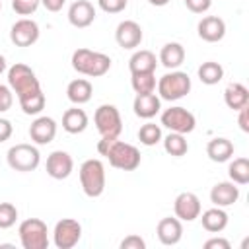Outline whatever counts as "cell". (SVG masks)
Instances as JSON below:
<instances>
[{
    "instance_id": "cell-45",
    "label": "cell",
    "mask_w": 249,
    "mask_h": 249,
    "mask_svg": "<svg viewBox=\"0 0 249 249\" xmlns=\"http://www.w3.org/2000/svg\"><path fill=\"white\" fill-rule=\"evenodd\" d=\"M6 70V58H4V54H0V74Z\"/></svg>"
},
{
    "instance_id": "cell-19",
    "label": "cell",
    "mask_w": 249,
    "mask_h": 249,
    "mask_svg": "<svg viewBox=\"0 0 249 249\" xmlns=\"http://www.w3.org/2000/svg\"><path fill=\"white\" fill-rule=\"evenodd\" d=\"M156 233H158V239L163 243V245H177L183 237V224L181 220L175 216H167V218H161L158 222V228H156Z\"/></svg>"
},
{
    "instance_id": "cell-34",
    "label": "cell",
    "mask_w": 249,
    "mask_h": 249,
    "mask_svg": "<svg viewBox=\"0 0 249 249\" xmlns=\"http://www.w3.org/2000/svg\"><path fill=\"white\" fill-rule=\"evenodd\" d=\"M18 220V208L12 202H0V230H8Z\"/></svg>"
},
{
    "instance_id": "cell-8",
    "label": "cell",
    "mask_w": 249,
    "mask_h": 249,
    "mask_svg": "<svg viewBox=\"0 0 249 249\" xmlns=\"http://www.w3.org/2000/svg\"><path fill=\"white\" fill-rule=\"evenodd\" d=\"M93 123L95 128L101 136H111V138H119V134L123 132V119L121 113L115 105L111 103H103L95 109L93 115Z\"/></svg>"
},
{
    "instance_id": "cell-15",
    "label": "cell",
    "mask_w": 249,
    "mask_h": 249,
    "mask_svg": "<svg viewBox=\"0 0 249 249\" xmlns=\"http://www.w3.org/2000/svg\"><path fill=\"white\" fill-rule=\"evenodd\" d=\"M56 136V121L53 117H37L31 124H29V138L39 144V146H45V144H51Z\"/></svg>"
},
{
    "instance_id": "cell-23",
    "label": "cell",
    "mask_w": 249,
    "mask_h": 249,
    "mask_svg": "<svg viewBox=\"0 0 249 249\" xmlns=\"http://www.w3.org/2000/svg\"><path fill=\"white\" fill-rule=\"evenodd\" d=\"M158 66V58L152 51L148 49H140L136 51L130 60H128V70L130 74H144V72H156Z\"/></svg>"
},
{
    "instance_id": "cell-31",
    "label": "cell",
    "mask_w": 249,
    "mask_h": 249,
    "mask_svg": "<svg viewBox=\"0 0 249 249\" xmlns=\"http://www.w3.org/2000/svg\"><path fill=\"white\" fill-rule=\"evenodd\" d=\"M230 181L235 185H247L249 183V160L247 158H235L228 165Z\"/></svg>"
},
{
    "instance_id": "cell-16",
    "label": "cell",
    "mask_w": 249,
    "mask_h": 249,
    "mask_svg": "<svg viewBox=\"0 0 249 249\" xmlns=\"http://www.w3.org/2000/svg\"><path fill=\"white\" fill-rule=\"evenodd\" d=\"M95 19V8L89 0H76L70 4L68 8V21L78 27V29H84V27H89Z\"/></svg>"
},
{
    "instance_id": "cell-29",
    "label": "cell",
    "mask_w": 249,
    "mask_h": 249,
    "mask_svg": "<svg viewBox=\"0 0 249 249\" xmlns=\"http://www.w3.org/2000/svg\"><path fill=\"white\" fill-rule=\"evenodd\" d=\"M18 101H19V107H21V111L25 115H39L45 109V103H47L43 89H37L33 93L21 95V97H18Z\"/></svg>"
},
{
    "instance_id": "cell-5",
    "label": "cell",
    "mask_w": 249,
    "mask_h": 249,
    "mask_svg": "<svg viewBox=\"0 0 249 249\" xmlns=\"http://www.w3.org/2000/svg\"><path fill=\"white\" fill-rule=\"evenodd\" d=\"M6 161L14 171L19 173H27V171H35L41 163V154L37 150V146L33 144H16L8 150L6 154Z\"/></svg>"
},
{
    "instance_id": "cell-32",
    "label": "cell",
    "mask_w": 249,
    "mask_h": 249,
    "mask_svg": "<svg viewBox=\"0 0 249 249\" xmlns=\"http://www.w3.org/2000/svg\"><path fill=\"white\" fill-rule=\"evenodd\" d=\"M130 86L134 93H152L156 89V74L154 72L130 74Z\"/></svg>"
},
{
    "instance_id": "cell-17",
    "label": "cell",
    "mask_w": 249,
    "mask_h": 249,
    "mask_svg": "<svg viewBox=\"0 0 249 249\" xmlns=\"http://www.w3.org/2000/svg\"><path fill=\"white\" fill-rule=\"evenodd\" d=\"M196 31H198V37L206 43H218L224 39L226 35V21L218 16H206L198 21L196 25Z\"/></svg>"
},
{
    "instance_id": "cell-33",
    "label": "cell",
    "mask_w": 249,
    "mask_h": 249,
    "mask_svg": "<svg viewBox=\"0 0 249 249\" xmlns=\"http://www.w3.org/2000/svg\"><path fill=\"white\" fill-rule=\"evenodd\" d=\"M138 140L144 146H156L161 140V126L156 123H146L138 130Z\"/></svg>"
},
{
    "instance_id": "cell-38",
    "label": "cell",
    "mask_w": 249,
    "mask_h": 249,
    "mask_svg": "<svg viewBox=\"0 0 249 249\" xmlns=\"http://www.w3.org/2000/svg\"><path fill=\"white\" fill-rule=\"evenodd\" d=\"M146 247V241L140 237V235H126L123 241H121V249H144Z\"/></svg>"
},
{
    "instance_id": "cell-28",
    "label": "cell",
    "mask_w": 249,
    "mask_h": 249,
    "mask_svg": "<svg viewBox=\"0 0 249 249\" xmlns=\"http://www.w3.org/2000/svg\"><path fill=\"white\" fill-rule=\"evenodd\" d=\"M196 74H198V80H200L202 84H206V86H214V84H218V82L224 78V68H222L220 62L206 60V62H202V64L198 66Z\"/></svg>"
},
{
    "instance_id": "cell-12",
    "label": "cell",
    "mask_w": 249,
    "mask_h": 249,
    "mask_svg": "<svg viewBox=\"0 0 249 249\" xmlns=\"http://www.w3.org/2000/svg\"><path fill=\"white\" fill-rule=\"evenodd\" d=\"M173 212L181 222H193L200 216V198L191 191L179 193L173 200Z\"/></svg>"
},
{
    "instance_id": "cell-9",
    "label": "cell",
    "mask_w": 249,
    "mask_h": 249,
    "mask_svg": "<svg viewBox=\"0 0 249 249\" xmlns=\"http://www.w3.org/2000/svg\"><path fill=\"white\" fill-rule=\"evenodd\" d=\"M160 123H161L169 132H179V134H189V132H193L195 126H196L195 115H193L189 109L179 107V105L165 109V111L161 113V117H160Z\"/></svg>"
},
{
    "instance_id": "cell-41",
    "label": "cell",
    "mask_w": 249,
    "mask_h": 249,
    "mask_svg": "<svg viewBox=\"0 0 249 249\" xmlns=\"http://www.w3.org/2000/svg\"><path fill=\"white\" fill-rule=\"evenodd\" d=\"M12 132H14L12 123H10L8 119H2V117H0V144L6 142V140L12 136Z\"/></svg>"
},
{
    "instance_id": "cell-24",
    "label": "cell",
    "mask_w": 249,
    "mask_h": 249,
    "mask_svg": "<svg viewBox=\"0 0 249 249\" xmlns=\"http://www.w3.org/2000/svg\"><path fill=\"white\" fill-rule=\"evenodd\" d=\"M93 93V86L89 80L86 78H76L66 86V97L74 103V105H84L91 99Z\"/></svg>"
},
{
    "instance_id": "cell-46",
    "label": "cell",
    "mask_w": 249,
    "mask_h": 249,
    "mask_svg": "<svg viewBox=\"0 0 249 249\" xmlns=\"http://www.w3.org/2000/svg\"><path fill=\"white\" fill-rule=\"evenodd\" d=\"M0 10H2V0H0Z\"/></svg>"
},
{
    "instance_id": "cell-4",
    "label": "cell",
    "mask_w": 249,
    "mask_h": 249,
    "mask_svg": "<svg viewBox=\"0 0 249 249\" xmlns=\"http://www.w3.org/2000/svg\"><path fill=\"white\" fill-rule=\"evenodd\" d=\"M105 158L109 160V163L115 167V169H123V171H134L140 161H142V156H140V150L128 142H123L119 138L113 140L111 148L107 150Z\"/></svg>"
},
{
    "instance_id": "cell-37",
    "label": "cell",
    "mask_w": 249,
    "mask_h": 249,
    "mask_svg": "<svg viewBox=\"0 0 249 249\" xmlns=\"http://www.w3.org/2000/svg\"><path fill=\"white\" fill-rule=\"evenodd\" d=\"M14 103V91L10 89V86H2L0 84V113H6Z\"/></svg>"
},
{
    "instance_id": "cell-40",
    "label": "cell",
    "mask_w": 249,
    "mask_h": 249,
    "mask_svg": "<svg viewBox=\"0 0 249 249\" xmlns=\"http://www.w3.org/2000/svg\"><path fill=\"white\" fill-rule=\"evenodd\" d=\"M230 247H231L230 241L224 237H212L204 241V249H230Z\"/></svg>"
},
{
    "instance_id": "cell-39",
    "label": "cell",
    "mask_w": 249,
    "mask_h": 249,
    "mask_svg": "<svg viewBox=\"0 0 249 249\" xmlns=\"http://www.w3.org/2000/svg\"><path fill=\"white\" fill-rule=\"evenodd\" d=\"M185 6L193 12V14H204L210 10L212 0H185Z\"/></svg>"
},
{
    "instance_id": "cell-1",
    "label": "cell",
    "mask_w": 249,
    "mask_h": 249,
    "mask_svg": "<svg viewBox=\"0 0 249 249\" xmlns=\"http://www.w3.org/2000/svg\"><path fill=\"white\" fill-rule=\"evenodd\" d=\"M72 68L78 74H84L89 78H99L109 72L111 56H107L105 53H97V51L82 47L72 53Z\"/></svg>"
},
{
    "instance_id": "cell-42",
    "label": "cell",
    "mask_w": 249,
    "mask_h": 249,
    "mask_svg": "<svg viewBox=\"0 0 249 249\" xmlns=\"http://www.w3.org/2000/svg\"><path fill=\"white\" fill-rule=\"evenodd\" d=\"M247 111H249V107L245 105V107H241L239 109V119H237V123H239V128L243 130V132H249V123H247Z\"/></svg>"
},
{
    "instance_id": "cell-6",
    "label": "cell",
    "mask_w": 249,
    "mask_h": 249,
    "mask_svg": "<svg viewBox=\"0 0 249 249\" xmlns=\"http://www.w3.org/2000/svg\"><path fill=\"white\" fill-rule=\"evenodd\" d=\"M19 241L23 249H47L49 247V230L47 224L39 218H27L18 228Z\"/></svg>"
},
{
    "instance_id": "cell-14",
    "label": "cell",
    "mask_w": 249,
    "mask_h": 249,
    "mask_svg": "<svg viewBox=\"0 0 249 249\" xmlns=\"http://www.w3.org/2000/svg\"><path fill=\"white\" fill-rule=\"evenodd\" d=\"M74 169V160L68 152L64 150H54L49 154L47 158V175L56 179V181H62L66 177H70Z\"/></svg>"
},
{
    "instance_id": "cell-25",
    "label": "cell",
    "mask_w": 249,
    "mask_h": 249,
    "mask_svg": "<svg viewBox=\"0 0 249 249\" xmlns=\"http://www.w3.org/2000/svg\"><path fill=\"white\" fill-rule=\"evenodd\" d=\"M206 156L216 161V163H224V161H230L231 156H233V142L228 140V138H212L208 144H206Z\"/></svg>"
},
{
    "instance_id": "cell-2",
    "label": "cell",
    "mask_w": 249,
    "mask_h": 249,
    "mask_svg": "<svg viewBox=\"0 0 249 249\" xmlns=\"http://www.w3.org/2000/svg\"><path fill=\"white\" fill-rule=\"evenodd\" d=\"M80 185L86 196L97 198L105 191V165L101 160L89 158L80 165Z\"/></svg>"
},
{
    "instance_id": "cell-35",
    "label": "cell",
    "mask_w": 249,
    "mask_h": 249,
    "mask_svg": "<svg viewBox=\"0 0 249 249\" xmlns=\"http://www.w3.org/2000/svg\"><path fill=\"white\" fill-rule=\"evenodd\" d=\"M41 0H12V10L18 16H31L39 8Z\"/></svg>"
},
{
    "instance_id": "cell-11",
    "label": "cell",
    "mask_w": 249,
    "mask_h": 249,
    "mask_svg": "<svg viewBox=\"0 0 249 249\" xmlns=\"http://www.w3.org/2000/svg\"><path fill=\"white\" fill-rule=\"evenodd\" d=\"M39 35H41V31H39L37 21L29 19V18L18 19L10 29V41L16 47H31L33 43H37Z\"/></svg>"
},
{
    "instance_id": "cell-18",
    "label": "cell",
    "mask_w": 249,
    "mask_h": 249,
    "mask_svg": "<svg viewBox=\"0 0 249 249\" xmlns=\"http://www.w3.org/2000/svg\"><path fill=\"white\" fill-rule=\"evenodd\" d=\"M239 198V187L231 181H220L210 189V202L214 206H231Z\"/></svg>"
},
{
    "instance_id": "cell-26",
    "label": "cell",
    "mask_w": 249,
    "mask_h": 249,
    "mask_svg": "<svg viewBox=\"0 0 249 249\" xmlns=\"http://www.w3.org/2000/svg\"><path fill=\"white\" fill-rule=\"evenodd\" d=\"M185 60V49L181 43H165L160 51V62L167 68V70H177Z\"/></svg>"
},
{
    "instance_id": "cell-20",
    "label": "cell",
    "mask_w": 249,
    "mask_h": 249,
    "mask_svg": "<svg viewBox=\"0 0 249 249\" xmlns=\"http://www.w3.org/2000/svg\"><path fill=\"white\" fill-rule=\"evenodd\" d=\"M134 115L140 119H154L160 109H161V99L152 91V93H136L134 103H132Z\"/></svg>"
},
{
    "instance_id": "cell-47",
    "label": "cell",
    "mask_w": 249,
    "mask_h": 249,
    "mask_svg": "<svg viewBox=\"0 0 249 249\" xmlns=\"http://www.w3.org/2000/svg\"><path fill=\"white\" fill-rule=\"evenodd\" d=\"M126 2H128V0H126Z\"/></svg>"
},
{
    "instance_id": "cell-10",
    "label": "cell",
    "mask_w": 249,
    "mask_h": 249,
    "mask_svg": "<svg viewBox=\"0 0 249 249\" xmlns=\"http://www.w3.org/2000/svg\"><path fill=\"white\" fill-rule=\"evenodd\" d=\"M82 237V224L74 218H62L54 224L53 241L56 249H72Z\"/></svg>"
},
{
    "instance_id": "cell-36",
    "label": "cell",
    "mask_w": 249,
    "mask_h": 249,
    "mask_svg": "<svg viewBox=\"0 0 249 249\" xmlns=\"http://www.w3.org/2000/svg\"><path fill=\"white\" fill-rule=\"evenodd\" d=\"M126 0H97V6L105 12V14H119L126 8Z\"/></svg>"
},
{
    "instance_id": "cell-30",
    "label": "cell",
    "mask_w": 249,
    "mask_h": 249,
    "mask_svg": "<svg viewBox=\"0 0 249 249\" xmlns=\"http://www.w3.org/2000/svg\"><path fill=\"white\" fill-rule=\"evenodd\" d=\"M163 150L173 156V158H181L189 152V142L185 138V134H179V132H169L165 138H163Z\"/></svg>"
},
{
    "instance_id": "cell-27",
    "label": "cell",
    "mask_w": 249,
    "mask_h": 249,
    "mask_svg": "<svg viewBox=\"0 0 249 249\" xmlns=\"http://www.w3.org/2000/svg\"><path fill=\"white\" fill-rule=\"evenodd\" d=\"M224 101L231 111H239L241 107L249 105V89L239 82H231L224 89Z\"/></svg>"
},
{
    "instance_id": "cell-44",
    "label": "cell",
    "mask_w": 249,
    "mask_h": 249,
    "mask_svg": "<svg viewBox=\"0 0 249 249\" xmlns=\"http://www.w3.org/2000/svg\"><path fill=\"white\" fill-rule=\"evenodd\" d=\"M152 6H158V8H161V6H167L171 0H148Z\"/></svg>"
},
{
    "instance_id": "cell-3",
    "label": "cell",
    "mask_w": 249,
    "mask_h": 249,
    "mask_svg": "<svg viewBox=\"0 0 249 249\" xmlns=\"http://www.w3.org/2000/svg\"><path fill=\"white\" fill-rule=\"evenodd\" d=\"M191 91V78L187 72L171 70L158 80V97L165 101H177Z\"/></svg>"
},
{
    "instance_id": "cell-13",
    "label": "cell",
    "mask_w": 249,
    "mask_h": 249,
    "mask_svg": "<svg viewBox=\"0 0 249 249\" xmlns=\"http://www.w3.org/2000/svg\"><path fill=\"white\" fill-rule=\"evenodd\" d=\"M142 39H144L142 27L134 19H124L115 29V41H117V45L121 49H128V51L136 49V47H140Z\"/></svg>"
},
{
    "instance_id": "cell-7",
    "label": "cell",
    "mask_w": 249,
    "mask_h": 249,
    "mask_svg": "<svg viewBox=\"0 0 249 249\" xmlns=\"http://www.w3.org/2000/svg\"><path fill=\"white\" fill-rule=\"evenodd\" d=\"M8 86L18 97L41 89V84H39L35 72L23 62H16L14 66L8 68Z\"/></svg>"
},
{
    "instance_id": "cell-21",
    "label": "cell",
    "mask_w": 249,
    "mask_h": 249,
    "mask_svg": "<svg viewBox=\"0 0 249 249\" xmlns=\"http://www.w3.org/2000/svg\"><path fill=\"white\" fill-rule=\"evenodd\" d=\"M88 123H89L88 113L84 109H80L78 105L66 109L64 115H62V128L68 134H80V132H84L88 128Z\"/></svg>"
},
{
    "instance_id": "cell-43",
    "label": "cell",
    "mask_w": 249,
    "mask_h": 249,
    "mask_svg": "<svg viewBox=\"0 0 249 249\" xmlns=\"http://www.w3.org/2000/svg\"><path fill=\"white\" fill-rule=\"evenodd\" d=\"M64 2H66V0H41V4H43L49 12H58V10H62Z\"/></svg>"
},
{
    "instance_id": "cell-22",
    "label": "cell",
    "mask_w": 249,
    "mask_h": 249,
    "mask_svg": "<svg viewBox=\"0 0 249 249\" xmlns=\"http://www.w3.org/2000/svg\"><path fill=\"white\" fill-rule=\"evenodd\" d=\"M200 222H202V228L208 231V233H220L226 230L228 226V212L222 208V206H214V208H208L202 212V216H198Z\"/></svg>"
}]
</instances>
